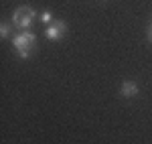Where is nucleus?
Returning <instances> with one entry per match:
<instances>
[{"label": "nucleus", "mask_w": 152, "mask_h": 144, "mask_svg": "<svg viewBox=\"0 0 152 144\" xmlns=\"http://www.w3.org/2000/svg\"><path fill=\"white\" fill-rule=\"evenodd\" d=\"M41 20H43L45 24H51V23H53V14H51L49 10H45L43 14H41Z\"/></svg>", "instance_id": "423d86ee"}, {"label": "nucleus", "mask_w": 152, "mask_h": 144, "mask_svg": "<svg viewBox=\"0 0 152 144\" xmlns=\"http://www.w3.org/2000/svg\"><path fill=\"white\" fill-rule=\"evenodd\" d=\"M120 94H122L124 97H134L136 94H138V85L134 83V81H124L122 87H120Z\"/></svg>", "instance_id": "20e7f679"}, {"label": "nucleus", "mask_w": 152, "mask_h": 144, "mask_svg": "<svg viewBox=\"0 0 152 144\" xmlns=\"http://www.w3.org/2000/svg\"><path fill=\"white\" fill-rule=\"evenodd\" d=\"M148 37H150V41H152V26H150V31H148Z\"/></svg>", "instance_id": "0eeeda50"}, {"label": "nucleus", "mask_w": 152, "mask_h": 144, "mask_svg": "<svg viewBox=\"0 0 152 144\" xmlns=\"http://www.w3.org/2000/svg\"><path fill=\"white\" fill-rule=\"evenodd\" d=\"M8 35H10V24L2 23V24H0V37H2V39H6Z\"/></svg>", "instance_id": "39448f33"}, {"label": "nucleus", "mask_w": 152, "mask_h": 144, "mask_svg": "<svg viewBox=\"0 0 152 144\" xmlns=\"http://www.w3.org/2000/svg\"><path fill=\"white\" fill-rule=\"evenodd\" d=\"M35 45H37V39L31 31H24V33H20V35H16L12 39V47L18 51L20 59H28V55L35 49Z\"/></svg>", "instance_id": "f257e3e1"}, {"label": "nucleus", "mask_w": 152, "mask_h": 144, "mask_svg": "<svg viewBox=\"0 0 152 144\" xmlns=\"http://www.w3.org/2000/svg\"><path fill=\"white\" fill-rule=\"evenodd\" d=\"M65 33H67V23L65 20H53L45 29V37H47L49 41H59Z\"/></svg>", "instance_id": "7ed1b4c3"}, {"label": "nucleus", "mask_w": 152, "mask_h": 144, "mask_svg": "<svg viewBox=\"0 0 152 144\" xmlns=\"http://www.w3.org/2000/svg\"><path fill=\"white\" fill-rule=\"evenodd\" d=\"M35 16H37L35 8H31V6H18L16 10L12 12V24L18 26V29H23V31H28V26L33 24Z\"/></svg>", "instance_id": "f03ea898"}]
</instances>
